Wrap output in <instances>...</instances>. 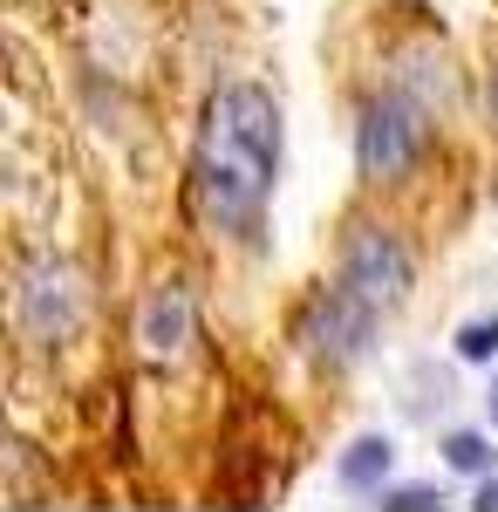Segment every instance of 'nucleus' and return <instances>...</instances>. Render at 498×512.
I'll list each match as a JSON object with an SVG mask.
<instances>
[{
  "label": "nucleus",
  "mask_w": 498,
  "mask_h": 512,
  "mask_svg": "<svg viewBox=\"0 0 498 512\" xmlns=\"http://www.w3.org/2000/svg\"><path fill=\"white\" fill-rule=\"evenodd\" d=\"M273 171H280V103L260 82L219 89L212 110H205V137H198V198H205V212L226 233H246L273 192Z\"/></svg>",
  "instance_id": "obj_1"
},
{
  "label": "nucleus",
  "mask_w": 498,
  "mask_h": 512,
  "mask_svg": "<svg viewBox=\"0 0 498 512\" xmlns=\"http://www.w3.org/2000/svg\"><path fill=\"white\" fill-rule=\"evenodd\" d=\"M342 287H355L376 315L396 308L410 294V253H403V239L383 233V226H355L342 239Z\"/></svg>",
  "instance_id": "obj_2"
},
{
  "label": "nucleus",
  "mask_w": 498,
  "mask_h": 512,
  "mask_svg": "<svg viewBox=\"0 0 498 512\" xmlns=\"http://www.w3.org/2000/svg\"><path fill=\"white\" fill-rule=\"evenodd\" d=\"M423 151V117L403 96H376L362 110V178L369 185H396Z\"/></svg>",
  "instance_id": "obj_3"
},
{
  "label": "nucleus",
  "mask_w": 498,
  "mask_h": 512,
  "mask_svg": "<svg viewBox=\"0 0 498 512\" xmlns=\"http://www.w3.org/2000/svg\"><path fill=\"white\" fill-rule=\"evenodd\" d=\"M82 321V294L69 267L62 260H35L28 274H21V328H28V342L41 349H55V342H69Z\"/></svg>",
  "instance_id": "obj_4"
},
{
  "label": "nucleus",
  "mask_w": 498,
  "mask_h": 512,
  "mask_svg": "<svg viewBox=\"0 0 498 512\" xmlns=\"http://www.w3.org/2000/svg\"><path fill=\"white\" fill-rule=\"evenodd\" d=\"M369 328H376V308H369L355 287H328V294H314V308H307L301 342L321 355V362H348V355H362Z\"/></svg>",
  "instance_id": "obj_5"
},
{
  "label": "nucleus",
  "mask_w": 498,
  "mask_h": 512,
  "mask_svg": "<svg viewBox=\"0 0 498 512\" xmlns=\"http://www.w3.org/2000/svg\"><path fill=\"white\" fill-rule=\"evenodd\" d=\"M137 342H144V355H171L192 342V294L178 287V280H157L151 294H144V308H137Z\"/></svg>",
  "instance_id": "obj_6"
},
{
  "label": "nucleus",
  "mask_w": 498,
  "mask_h": 512,
  "mask_svg": "<svg viewBox=\"0 0 498 512\" xmlns=\"http://www.w3.org/2000/svg\"><path fill=\"white\" fill-rule=\"evenodd\" d=\"M389 458H396V451H389V437H355L335 472H342V485L362 492V485H383V478H389Z\"/></svg>",
  "instance_id": "obj_7"
},
{
  "label": "nucleus",
  "mask_w": 498,
  "mask_h": 512,
  "mask_svg": "<svg viewBox=\"0 0 498 512\" xmlns=\"http://www.w3.org/2000/svg\"><path fill=\"white\" fill-rule=\"evenodd\" d=\"M444 458H451L458 472H485V465H492V444H485L478 431H458L451 444H444Z\"/></svg>",
  "instance_id": "obj_8"
},
{
  "label": "nucleus",
  "mask_w": 498,
  "mask_h": 512,
  "mask_svg": "<svg viewBox=\"0 0 498 512\" xmlns=\"http://www.w3.org/2000/svg\"><path fill=\"white\" fill-rule=\"evenodd\" d=\"M458 355H464V362H492V355H498V315L492 321H471V328L458 335Z\"/></svg>",
  "instance_id": "obj_9"
},
{
  "label": "nucleus",
  "mask_w": 498,
  "mask_h": 512,
  "mask_svg": "<svg viewBox=\"0 0 498 512\" xmlns=\"http://www.w3.org/2000/svg\"><path fill=\"white\" fill-rule=\"evenodd\" d=\"M383 506H396V512H417V506H437V492L410 485V492H383Z\"/></svg>",
  "instance_id": "obj_10"
},
{
  "label": "nucleus",
  "mask_w": 498,
  "mask_h": 512,
  "mask_svg": "<svg viewBox=\"0 0 498 512\" xmlns=\"http://www.w3.org/2000/svg\"><path fill=\"white\" fill-rule=\"evenodd\" d=\"M478 506H485V512H498V478H485V485H478Z\"/></svg>",
  "instance_id": "obj_11"
},
{
  "label": "nucleus",
  "mask_w": 498,
  "mask_h": 512,
  "mask_svg": "<svg viewBox=\"0 0 498 512\" xmlns=\"http://www.w3.org/2000/svg\"><path fill=\"white\" fill-rule=\"evenodd\" d=\"M492 117H498V76H492Z\"/></svg>",
  "instance_id": "obj_12"
},
{
  "label": "nucleus",
  "mask_w": 498,
  "mask_h": 512,
  "mask_svg": "<svg viewBox=\"0 0 498 512\" xmlns=\"http://www.w3.org/2000/svg\"><path fill=\"white\" fill-rule=\"evenodd\" d=\"M492 417H498V390H492Z\"/></svg>",
  "instance_id": "obj_13"
}]
</instances>
